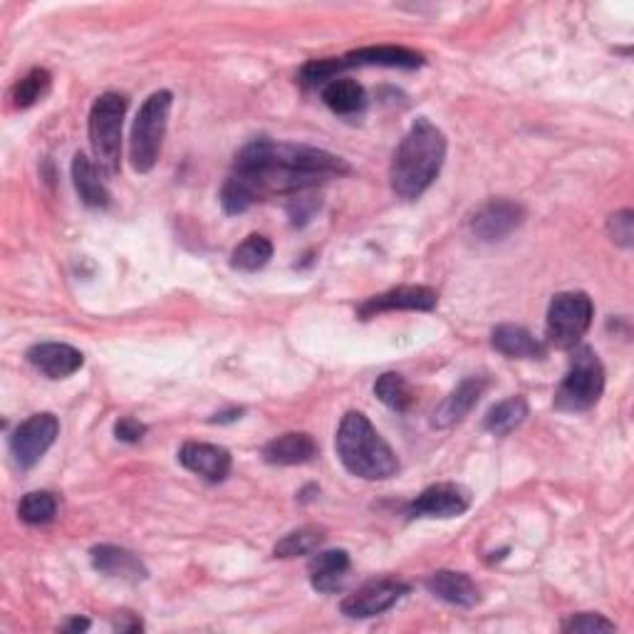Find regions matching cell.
<instances>
[{"label":"cell","instance_id":"1","mask_svg":"<svg viewBox=\"0 0 634 634\" xmlns=\"http://www.w3.org/2000/svg\"><path fill=\"white\" fill-rule=\"evenodd\" d=\"M350 171V164L343 156L325 149L255 140L238 152L231 177L220 189V206L228 216H236L265 196L302 194Z\"/></svg>","mask_w":634,"mask_h":634},{"label":"cell","instance_id":"2","mask_svg":"<svg viewBox=\"0 0 634 634\" xmlns=\"http://www.w3.org/2000/svg\"><path fill=\"white\" fill-rule=\"evenodd\" d=\"M446 159V136L427 117H419L394 152L390 167L392 191L399 199L415 201L436 181Z\"/></svg>","mask_w":634,"mask_h":634},{"label":"cell","instance_id":"3","mask_svg":"<svg viewBox=\"0 0 634 634\" xmlns=\"http://www.w3.org/2000/svg\"><path fill=\"white\" fill-rule=\"evenodd\" d=\"M335 448L343 466L357 479L387 481L399 471V458L362 411H347L339 421Z\"/></svg>","mask_w":634,"mask_h":634},{"label":"cell","instance_id":"4","mask_svg":"<svg viewBox=\"0 0 634 634\" xmlns=\"http://www.w3.org/2000/svg\"><path fill=\"white\" fill-rule=\"evenodd\" d=\"M127 115V97L117 92H105L95 99L89 112V144L95 152L97 167L107 177L119 171L122 154V124Z\"/></svg>","mask_w":634,"mask_h":634},{"label":"cell","instance_id":"5","mask_svg":"<svg viewBox=\"0 0 634 634\" xmlns=\"http://www.w3.org/2000/svg\"><path fill=\"white\" fill-rule=\"evenodd\" d=\"M171 105H174L171 92L159 89L146 97V103L142 105L140 112H136L130 142V159L134 171L149 174L156 167V159H159L162 154L164 134H167Z\"/></svg>","mask_w":634,"mask_h":634},{"label":"cell","instance_id":"6","mask_svg":"<svg viewBox=\"0 0 634 634\" xmlns=\"http://www.w3.org/2000/svg\"><path fill=\"white\" fill-rule=\"evenodd\" d=\"M605 392V367L590 347H577L565 380L555 392V409L575 415L587 411L600 402Z\"/></svg>","mask_w":634,"mask_h":634},{"label":"cell","instance_id":"7","mask_svg":"<svg viewBox=\"0 0 634 634\" xmlns=\"http://www.w3.org/2000/svg\"><path fill=\"white\" fill-rule=\"evenodd\" d=\"M595 306L587 292H558L550 300L546 337L558 350H570L585 337L593 325Z\"/></svg>","mask_w":634,"mask_h":634},{"label":"cell","instance_id":"8","mask_svg":"<svg viewBox=\"0 0 634 634\" xmlns=\"http://www.w3.org/2000/svg\"><path fill=\"white\" fill-rule=\"evenodd\" d=\"M60 434V421L50 411L33 415L25 419L11 436V454L21 468H33L40 458L48 454V448L55 444Z\"/></svg>","mask_w":634,"mask_h":634},{"label":"cell","instance_id":"9","mask_svg":"<svg viewBox=\"0 0 634 634\" xmlns=\"http://www.w3.org/2000/svg\"><path fill=\"white\" fill-rule=\"evenodd\" d=\"M404 595H409L407 583L394 581V577H382V581L367 583L360 590L347 595L343 605H339V610L350 620H370L392 610Z\"/></svg>","mask_w":634,"mask_h":634},{"label":"cell","instance_id":"10","mask_svg":"<svg viewBox=\"0 0 634 634\" xmlns=\"http://www.w3.org/2000/svg\"><path fill=\"white\" fill-rule=\"evenodd\" d=\"M471 509V493L458 483H436L409 503V518H458Z\"/></svg>","mask_w":634,"mask_h":634},{"label":"cell","instance_id":"11","mask_svg":"<svg viewBox=\"0 0 634 634\" xmlns=\"http://www.w3.org/2000/svg\"><path fill=\"white\" fill-rule=\"evenodd\" d=\"M526 218V211L521 204L509 199H491L476 211L471 218V231L476 238H481L486 243L503 241L505 236H511Z\"/></svg>","mask_w":634,"mask_h":634},{"label":"cell","instance_id":"12","mask_svg":"<svg viewBox=\"0 0 634 634\" xmlns=\"http://www.w3.org/2000/svg\"><path fill=\"white\" fill-rule=\"evenodd\" d=\"M179 462L211 483H220L231 474V454L224 446L206 444V441H187L179 452Z\"/></svg>","mask_w":634,"mask_h":634},{"label":"cell","instance_id":"13","mask_svg":"<svg viewBox=\"0 0 634 634\" xmlns=\"http://www.w3.org/2000/svg\"><path fill=\"white\" fill-rule=\"evenodd\" d=\"M439 302L436 290L424 288V285H404V288H394L382 292V296H374L360 306V315L364 320H370L380 312H392V310H421L429 312L434 310Z\"/></svg>","mask_w":634,"mask_h":634},{"label":"cell","instance_id":"14","mask_svg":"<svg viewBox=\"0 0 634 634\" xmlns=\"http://www.w3.org/2000/svg\"><path fill=\"white\" fill-rule=\"evenodd\" d=\"M27 362L48 380H68L85 364V355L65 343H40L27 350Z\"/></svg>","mask_w":634,"mask_h":634},{"label":"cell","instance_id":"15","mask_svg":"<svg viewBox=\"0 0 634 634\" xmlns=\"http://www.w3.org/2000/svg\"><path fill=\"white\" fill-rule=\"evenodd\" d=\"M486 390H489V380H486V376H466V380L439 404L431 424L436 429H448L458 424V421H464L468 417V411L479 404Z\"/></svg>","mask_w":634,"mask_h":634},{"label":"cell","instance_id":"16","mask_svg":"<svg viewBox=\"0 0 634 634\" xmlns=\"http://www.w3.org/2000/svg\"><path fill=\"white\" fill-rule=\"evenodd\" d=\"M343 65L347 68H402L417 70L424 65V55L409 48H397V45H374V48H362L345 55Z\"/></svg>","mask_w":634,"mask_h":634},{"label":"cell","instance_id":"17","mask_svg":"<svg viewBox=\"0 0 634 634\" xmlns=\"http://www.w3.org/2000/svg\"><path fill=\"white\" fill-rule=\"evenodd\" d=\"M427 590L456 608H476L481 602V590L466 573L456 570H436L427 577Z\"/></svg>","mask_w":634,"mask_h":634},{"label":"cell","instance_id":"18","mask_svg":"<svg viewBox=\"0 0 634 634\" xmlns=\"http://www.w3.org/2000/svg\"><path fill=\"white\" fill-rule=\"evenodd\" d=\"M89 555H92V567L107 577H119V581H127V583H140L149 575L142 560L124 548L97 546V548H92Z\"/></svg>","mask_w":634,"mask_h":634},{"label":"cell","instance_id":"19","mask_svg":"<svg viewBox=\"0 0 634 634\" xmlns=\"http://www.w3.org/2000/svg\"><path fill=\"white\" fill-rule=\"evenodd\" d=\"M318 444L306 431H288L278 439H273L263 448L265 464L271 466H300L315 458Z\"/></svg>","mask_w":634,"mask_h":634},{"label":"cell","instance_id":"20","mask_svg":"<svg viewBox=\"0 0 634 634\" xmlns=\"http://www.w3.org/2000/svg\"><path fill=\"white\" fill-rule=\"evenodd\" d=\"M350 573V555L345 550H325L310 560V583L318 593L343 590Z\"/></svg>","mask_w":634,"mask_h":634},{"label":"cell","instance_id":"21","mask_svg":"<svg viewBox=\"0 0 634 634\" xmlns=\"http://www.w3.org/2000/svg\"><path fill=\"white\" fill-rule=\"evenodd\" d=\"M491 343L501 355L511 360H540L546 357V347L521 325H499L493 330Z\"/></svg>","mask_w":634,"mask_h":634},{"label":"cell","instance_id":"22","mask_svg":"<svg viewBox=\"0 0 634 634\" xmlns=\"http://www.w3.org/2000/svg\"><path fill=\"white\" fill-rule=\"evenodd\" d=\"M72 181H75L82 204L89 208L109 206V191L103 181V171L85 154H75V159H72Z\"/></svg>","mask_w":634,"mask_h":634},{"label":"cell","instance_id":"23","mask_svg":"<svg viewBox=\"0 0 634 634\" xmlns=\"http://www.w3.org/2000/svg\"><path fill=\"white\" fill-rule=\"evenodd\" d=\"M323 103L333 109L335 115L352 117V115H360L367 107V95L360 82L335 77L323 87Z\"/></svg>","mask_w":634,"mask_h":634},{"label":"cell","instance_id":"24","mask_svg":"<svg viewBox=\"0 0 634 634\" xmlns=\"http://www.w3.org/2000/svg\"><path fill=\"white\" fill-rule=\"evenodd\" d=\"M528 417V402L523 397H509L489 409L483 419V429L493 436H505L513 429H518Z\"/></svg>","mask_w":634,"mask_h":634},{"label":"cell","instance_id":"25","mask_svg":"<svg viewBox=\"0 0 634 634\" xmlns=\"http://www.w3.org/2000/svg\"><path fill=\"white\" fill-rule=\"evenodd\" d=\"M271 259H273V243L265 236L253 234L236 248L234 255H231V265L236 271L255 273V271L265 268Z\"/></svg>","mask_w":634,"mask_h":634},{"label":"cell","instance_id":"26","mask_svg":"<svg viewBox=\"0 0 634 634\" xmlns=\"http://www.w3.org/2000/svg\"><path fill=\"white\" fill-rule=\"evenodd\" d=\"M58 513V501L50 491H31L23 495L21 505H17V516L27 526H45Z\"/></svg>","mask_w":634,"mask_h":634},{"label":"cell","instance_id":"27","mask_svg":"<svg viewBox=\"0 0 634 634\" xmlns=\"http://www.w3.org/2000/svg\"><path fill=\"white\" fill-rule=\"evenodd\" d=\"M374 394H376V399H380L382 404H387V407L394 411H407L411 407V402H415L407 380L397 372L382 374L380 380L374 382Z\"/></svg>","mask_w":634,"mask_h":634},{"label":"cell","instance_id":"28","mask_svg":"<svg viewBox=\"0 0 634 634\" xmlns=\"http://www.w3.org/2000/svg\"><path fill=\"white\" fill-rule=\"evenodd\" d=\"M50 85H52V77H50L48 70H43V68L31 70L15 85V89H13V105L17 109H27V107L38 105L40 99L50 92Z\"/></svg>","mask_w":634,"mask_h":634},{"label":"cell","instance_id":"29","mask_svg":"<svg viewBox=\"0 0 634 634\" xmlns=\"http://www.w3.org/2000/svg\"><path fill=\"white\" fill-rule=\"evenodd\" d=\"M325 540V533L320 528H298L285 536L278 546H275V558H298L315 553L320 543Z\"/></svg>","mask_w":634,"mask_h":634},{"label":"cell","instance_id":"30","mask_svg":"<svg viewBox=\"0 0 634 634\" xmlns=\"http://www.w3.org/2000/svg\"><path fill=\"white\" fill-rule=\"evenodd\" d=\"M345 70L343 58H327V60H312L306 68L300 70V82L306 87H315V85H327L330 80H335L339 72Z\"/></svg>","mask_w":634,"mask_h":634},{"label":"cell","instance_id":"31","mask_svg":"<svg viewBox=\"0 0 634 634\" xmlns=\"http://www.w3.org/2000/svg\"><path fill=\"white\" fill-rule=\"evenodd\" d=\"M563 632H581V634H597V632H618V624L597 612H581L563 622Z\"/></svg>","mask_w":634,"mask_h":634},{"label":"cell","instance_id":"32","mask_svg":"<svg viewBox=\"0 0 634 634\" xmlns=\"http://www.w3.org/2000/svg\"><path fill=\"white\" fill-rule=\"evenodd\" d=\"M608 231L612 236V241L622 246V248H630L632 246V238H634V214L630 208L618 211V214H612L608 220Z\"/></svg>","mask_w":634,"mask_h":634},{"label":"cell","instance_id":"33","mask_svg":"<svg viewBox=\"0 0 634 634\" xmlns=\"http://www.w3.org/2000/svg\"><path fill=\"white\" fill-rule=\"evenodd\" d=\"M115 436L119 441H124V444H140L146 436V424H142V421L134 417H122L115 424Z\"/></svg>","mask_w":634,"mask_h":634},{"label":"cell","instance_id":"34","mask_svg":"<svg viewBox=\"0 0 634 634\" xmlns=\"http://www.w3.org/2000/svg\"><path fill=\"white\" fill-rule=\"evenodd\" d=\"M243 411L241 409H231V411H224V415H216L214 419V424H226V421H236V419H241Z\"/></svg>","mask_w":634,"mask_h":634},{"label":"cell","instance_id":"35","mask_svg":"<svg viewBox=\"0 0 634 634\" xmlns=\"http://www.w3.org/2000/svg\"><path fill=\"white\" fill-rule=\"evenodd\" d=\"M87 627H89V622H87V620L75 618V620H70L62 630H65V632H82V630H87Z\"/></svg>","mask_w":634,"mask_h":634}]
</instances>
